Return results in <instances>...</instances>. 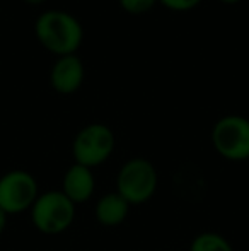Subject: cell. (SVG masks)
I'll list each match as a JSON object with an SVG mask.
<instances>
[{
    "label": "cell",
    "instance_id": "277c9868",
    "mask_svg": "<svg viewBox=\"0 0 249 251\" xmlns=\"http://www.w3.org/2000/svg\"><path fill=\"white\" fill-rule=\"evenodd\" d=\"M116 147L113 130L104 123H89L77 132L72 142V154L77 164L92 169L111 157Z\"/></svg>",
    "mask_w": 249,
    "mask_h": 251
},
{
    "label": "cell",
    "instance_id": "8fae6325",
    "mask_svg": "<svg viewBox=\"0 0 249 251\" xmlns=\"http://www.w3.org/2000/svg\"><path fill=\"white\" fill-rule=\"evenodd\" d=\"M118 2H120V7L126 14L142 16V14H147L154 9L157 0H118Z\"/></svg>",
    "mask_w": 249,
    "mask_h": 251
},
{
    "label": "cell",
    "instance_id": "3957f363",
    "mask_svg": "<svg viewBox=\"0 0 249 251\" xmlns=\"http://www.w3.org/2000/svg\"><path fill=\"white\" fill-rule=\"evenodd\" d=\"M75 219V205L62 190H50L38 195L31 207V221L40 232L48 236L62 234L72 226Z\"/></svg>",
    "mask_w": 249,
    "mask_h": 251
},
{
    "label": "cell",
    "instance_id": "7a4b0ae2",
    "mask_svg": "<svg viewBox=\"0 0 249 251\" xmlns=\"http://www.w3.org/2000/svg\"><path fill=\"white\" fill-rule=\"evenodd\" d=\"M159 175L149 159H128L116 176V193L128 201V205L147 203L157 192Z\"/></svg>",
    "mask_w": 249,
    "mask_h": 251
},
{
    "label": "cell",
    "instance_id": "7c38bea8",
    "mask_svg": "<svg viewBox=\"0 0 249 251\" xmlns=\"http://www.w3.org/2000/svg\"><path fill=\"white\" fill-rule=\"evenodd\" d=\"M157 2H160L166 9L174 10V12H186V10L195 9L202 0H157Z\"/></svg>",
    "mask_w": 249,
    "mask_h": 251
},
{
    "label": "cell",
    "instance_id": "9a60e30c",
    "mask_svg": "<svg viewBox=\"0 0 249 251\" xmlns=\"http://www.w3.org/2000/svg\"><path fill=\"white\" fill-rule=\"evenodd\" d=\"M24 2H27V3H33V5H38V3H43L45 0H24Z\"/></svg>",
    "mask_w": 249,
    "mask_h": 251
},
{
    "label": "cell",
    "instance_id": "8992f818",
    "mask_svg": "<svg viewBox=\"0 0 249 251\" xmlns=\"http://www.w3.org/2000/svg\"><path fill=\"white\" fill-rule=\"evenodd\" d=\"M38 195L36 178L24 169H12L0 178V208L7 215L31 210Z\"/></svg>",
    "mask_w": 249,
    "mask_h": 251
},
{
    "label": "cell",
    "instance_id": "5bb4252c",
    "mask_svg": "<svg viewBox=\"0 0 249 251\" xmlns=\"http://www.w3.org/2000/svg\"><path fill=\"white\" fill-rule=\"evenodd\" d=\"M219 2H222V3H227V5H234V3H239L241 0H219Z\"/></svg>",
    "mask_w": 249,
    "mask_h": 251
},
{
    "label": "cell",
    "instance_id": "ba28073f",
    "mask_svg": "<svg viewBox=\"0 0 249 251\" xmlns=\"http://www.w3.org/2000/svg\"><path fill=\"white\" fill-rule=\"evenodd\" d=\"M96 190V179H94L92 169L73 162L63 175L62 193L73 205L84 203L94 195Z\"/></svg>",
    "mask_w": 249,
    "mask_h": 251
},
{
    "label": "cell",
    "instance_id": "30bf717a",
    "mask_svg": "<svg viewBox=\"0 0 249 251\" xmlns=\"http://www.w3.org/2000/svg\"><path fill=\"white\" fill-rule=\"evenodd\" d=\"M189 251H234L226 236L219 232H202L195 236L189 245Z\"/></svg>",
    "mask_w": 249,
    "mask_h": 251
},
{
    "label": "cell",
    "instance_id": "6da1fadb",
    "mask_svg": "<svg viewBox=\"0 0 249 251\" xmlns=\"http://www.w3.org/2000/svg\"><path fill=\"white\" fill-rule=\"evenodd\" d=\"M38 41L57 56L75 55L84 40L82 24L67 10H45L34 23Z\"/></svg>",
    "mask_w": 249,
    "mask_h": 251
},
{
    "label": "cell",
    "instance_id": "9c48e42d",
    "mask_svg": "<svg viewBox=\"0 0 249 251\" xmlns=\"http://www.w3.org/2000/svg\"><path fill=\"white\" fill-rule=\"evenodd\" d=\"M130 214V205L123 197L116 192L104 193L96 203L94 215L96 221L104 227H116L123 224Z\"/></svg>",
    "mask_w": 249,
    "mask_h": 251
},
{
    "label": "cell",
    "instance_id": "52a82bcc",
    "mask_svg": "<svg viewBox=\"0 0 249 251\" xmlns=\"http://www.w3.org/2000/svg\"><path fill=\"white\" fill-rule=\"evenodd\" d=\"M86 79V67L77 55L58 56L50 72L51 87L58 94L68 96L80 89Z\"/></svg>",
    "mask_w": 249,
    "mask_h": 251
},
{
    "label": "cell",
    "instance_id": "4fadbf2b",
    "mask_svg": "<svg viewBox=\"0 0 249 251\" xmlns=\"http://www.w3.org/2000/svg\"><path fill=\"white\" fill-rule=\"evenodd\" d=\"M7 226V214L0 208V234L3 232V229H5Z\"/></svg>",
    "mask_w": 249,
    "mask_h": 251
},
{
    "label": "cell",
    "instance_id": "5b68a950",
    "mask_svg": "<svg viewBox=\"0 0 249 251\" xmlns=\"http://www.w3.org/2000/svg\"><path fill=\"white\" fill-rule=\"evenodd\" d=\"M213 149L227 161H249V120L241 115H226L212 128Z\"/></svg>",
    "mask_w": 249,
    "mask_h": 251
}]
</instances>
